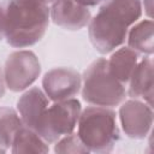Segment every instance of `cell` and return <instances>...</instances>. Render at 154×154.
I'll use <instances>...</instances> for the list:
<instances>
[{"label": "cell", "mask_w": 154, "mask_h": 154, "mask_svg": "<svg viewBox=\"0 0 154 154\" xmlns=\"http://www.w3.org/2000/svg\"><path fill=\"white\" fill-rule=\"evenodd\" d=\"M48 5L40 0H4L0 2V41L25 48L37 43L49 24Z\"/></svg>", "instance_id": "6da1fadb"}, {"label": "cell", "mask_w": 154, "mask_h": 154, "mask_svg": "<svg viewBox=\"0 0 154 154\" xmlns=\"http://www.w3.org/2000/svg\"><path fill=\"white\" fill-rule=\"evenodd\" d=\"M81 112V102L75 97L55 101L48 106L37 134L48 144L55 143L60 137L73 132Z\"/></svg>", "instance_id": "5b68a950"}, {"label": "cell", "mask_w": 154, "mask_h": 154, "mask_svg": "<svg viewBox=\"0 0 154 154\" xmlns=\"http://www.w3.org/2000/svg\"><path fill=\"white\" fill-rule=\"evenodd\" d=\"M122 129L130 138L143 140L152 130L153 108L140 99H130L119 108Z\"/></svg>", "instance_id": "52a82bcc"}, {"label": "cell", "mask_w": 154, "mask_h": 154, "mask_svg": "<svg viewBox=\"0 0 154 154\" xmlns=\"http://www.w3.org/2000/svg\"><path fill=\"white\" fill-rule=\"evenodd\" d=\"M40 1H42V2L46 4V5H48V4H53L55 0H40Z\"/></svg>", "instance_id": "ffe728a7"}, {"label": "cell", "mask_w": 154, "mask_h": 154, "mask_svg": "<svg viewBox=\"0 0 154 154\" xmlns=\"http://www.w3.org/2000/svg\"><path fill=\"white\" fill-rule=\"evenodd\" d=\"M153 32L154 24L150 18L136 22L128 31V47H130L138 54H153Z\"/></svg>", "instance_id": "4fadbf2b"}, {"label": "cell", "mask_w": 154, "mask_h": 154, "mask_svg": "<svg viewBox=\"0 0 154 154\" xmlns=\"http://www.w3.org/2000/svg\"><path fill=\"white\" fill-rule=\"evenodd\" d=\"M5 87H6V84H5V79H4V72L0 67V99L5 94Z\"/></svg>", "instance_id": "ac0fdd59"}, {"label": "cell", "mask_w": 154, "mask_h": 154, "mask_svg": "<svg viewBox=\"0 0 154 154\" xmlns=\"http://www.w3.org/2000/svg\"><path fill=\"white\" fill-rule=\"evenodd\" d=\"M140 54L130 47H120L112 53L107 60L109 72L124 85L129 82L138 60Z\"/></svg>", "instance_id": "7c38bea8"}, {"label": "cell", "mask_w": 154, "mask_h": 154, "mask_svg": "<svg viewBox=\"0 0 154 154\" xmlns=\"http://www.w3.org/2000/svg\"><path fill=\"white\" fill-rule=\"evenodd\" d=\"M53 23L67 30H79L90 22V10L76 0H55L49 8Z\"/></svg>", "instance_id": "9c48e42d"}, {"label": "cell", "mask_w": 154, "mask_h": 154, "mask_svg": "<svg viewBox=\"0 0 154 154\" xmlns=\"http://www.w3.org/2000/svg\"><path fill=\"white\" fill-rule=\"evenodd\" d=\"M19 113L11 107H0V141L8 149L17 131L23 126Z\"/></svg>", "instance_id": "9a60e30c"}, {"label": "cell", "mask_w": 154, "mask_h": 154, "mask_svg": "<svg viewBox=\"0 0 154 154\" xmlns=\"http://www.w3.org/2000/svg\"><path fill=\"white\" fill-rule=\"evenodd\" d=\"M78 4L85 6V7H89V6H96L101 2H103L105 0H76Z\"/></svg>", "instance_id": "e0dca14e"}, {"label": "cell", "mask_w": 154, "mask_h": 154, "mask_svg": "<svg viewBox=\"0 0 154 154\" xmlns=\"http://www.w3.org/2000/svg\"><path fill=\"white\" fill-rule=\"evenodd\" d=\"M2 72L6 87L11 91L18 93L28 89L38 78L41 65L32 51L19 49L7 57Z\"/></svg>", "instance_id": "8992f818"}, {"label": "cell", "mask_w": 154, "mask_h": 154, "mask_svg": "<svg viewBox=\"0 0 154 154\" xmlns=\"http://www.w3.org/2000/svg\"><path fill=\"white\" fill-rule=\"evenodd\" d=\"M141 16V0H105L88 24L91 45L101 54L113 52L125 42L129 29Z\"/></svg>", "instance_id": "7a4b0ae2"}, {"label": "cell", "mask_w": 154, "mask_h": 154, "mask_svg": "<svg viewBox=\"0 0 154 154\" xmlns=\"http://www.w3.org/2000/svg\"><path fill=\"white\" fill-rule=\"evenodd\" d=\"M7 150V148H6V146L0 141V153H5Z\"/></svg>", "instance_id": "d6986e66"}, {"label": "cell", "mask_w": 154, "mask_h": 154, "mask_svg": "<svg viewBox=\"0 0 154 154\" xmlns=\"http://www.w3.org/2000/svg\"><path fill=\"white\" fill-rule=\"evenodd\" d=\"M81 89L82 99L93 106L114 107L126 96L125 85L112 76L105 58L94 60L84 70Z\"/></svg>", "instance_id": "277c9868"}, {"label": "cell", "mask_w": 154, "mask_h": 154, "mask_svg": "<svg viewBox=\"0 0 154 154\" xmlns=\"http://www.w3.org/2000/svg\"><path fill=\"white\" fill-rule=\"evenodd\" d=\"M11 150L12 153H48L49 152V147L48 143L32 129L26 128V126H22L13 141H12V146H11Z\"/></svg>", "instance_id": "5bb4252c"}, {"label": "cell", "mask_w": 154, "mask_h": 154, "mask_svg": "<svg viewBox=\"0 0 154 154\" xmlns=\"http://www.w3.org/2000/svg\"><path fill=\"white\" fill-rule=\"evenodd\" d=\"M77 126V135L89 152L109 153L119 140L117 114L111 107H87L81 112Z\"/></svg>", "instance_id": "3957f363"}, {"label": "cell", "mask_w": 154, "mask_h": 154, "mask_svg": "<svg viewBox=\"0 0 154 154\" xmlns=\"http://www.w3.org/2000/svg\"><path fill=\"white\" fill-rule=\"evenodd\" d=\"M128 94L131 99H142L148 105H153V60L143 58L140 60L129 79Z\"/></svg>", "instance_id": "8fae6325"}, {"label": "cell", "mask_w": 154, "mask_h": 154, "mask_svg": "<svg viewBox=\"0 0 154 154\" xmlns=\"http://www.w3.org/2000/svg\"><path fill=\"white\" fill-rule=\"evenodd\" d=\"M82 87V76L73 69L55 67L45 73L42 88L45 94L53 102L72 99Z\"/></svg>", "instance_id": "ba28073f"}, {"label": "cell", "mask_w": 154, "mask_h": 154, "mask_svg": "<svg viewBox=\"0 0 154 154\" xmlns=\"http://www.w3.org/2000/svg\"><path fill=\"white\" fill-rule=\"evenodd\" d=\"M55 153H63V154H84L89 153L87 147L81 141L79 136L77 134H69L63 137H60L54 146Z\"/></svg>", "instance_id": "2e32d148"}, {"label": "cell", "mask_w": 154, "mask_h": 154, "mask_svg": "<svg viewBox=\"0 0 154 154\" xmlns=\"http://www.w3.org/2000/svg\"><path fill=\"white\" fill-rule=\"evenodd\" d=\"M49 106V99L42 89L32 87L28 89L17 101V111L22 118L24 126L37 132L45 113Z\"/></svg>", "instance_id": "30bf717a"}]
</instances>
